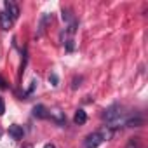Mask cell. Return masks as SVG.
<instances>
[{"label":"cell","mask_w":148,"mask_h":148,"mask_svg":"<svg viewBox=\"0 0 148 148\" xmlns=\"http://www.w3.org/2000/svg\"><path fill=\"white\" fill-rule=\"evenodd\" d=\"M122 106L119 105V103H113L112 106H108L105 112H103V120L106 122V124H110V125H115L119 120H120V117H122Z\"/></svg>","instance_id":"6da1fadb"},{"label":"cell","mask_w":148,"mask_h":148,"mask_svg":"<svg viewBox=\"0 0 148 148\" xmlns=\"http://www.w3.org/2000/svg\"><path fill=\"white\" fill-rule=\"evenodd\" d=\"M103 141H105V139H103L101 132L96 131V132H91V134L84 139V146H86V148H98Z\"/></svg>","instance_id":"7a4b0ae2"},{"label":"cell","mask_w":148,"mask_h":148,"mask_svg":"<svg viewBox=\"0 0 148 148\" xmlns=\"http://www.w3.org/2000/svg\"><path fill=\"white\" fill-rule=\"evenodd\" d=\"M4 7H5V14H7L12 21H16V19L19 18V7H18L14 2H11V0H5V2H4Z\"/></svg>","instance_id":"3957f363"},{"label":"cell","mask_w":148,"mask_h":148,"mask_svg":"<svg viewBox=\"0 0 148 148\" xmlns=\"http://www.w3.org/2000/svg\"><path fill=\"white\" fill-rule=\"evenodd\" d=\"M9 136H11L12 139H23L25 131H23V127H21V125L12 124V125H9Z\"/></svg>","instance_id":"277c9868"},{"label":"cell","mask_w":148,"mask_h":148,"mask_svg":"<svg viewBox=\"0 0 148 148\" xmlns=\"http://www.w3.org/2000/svg\"><path fill=\"white\" fill-rule=\"evenodd\" d=\"M33 117H37V119H49L51 117V113H49V110L44 106V105H37V106H33Z\"/></svg>","instance_id":"5b68a950"},{"label":"cell","mask_w":148,"mask_h":148,"mask_svg":"<svg viewBox=\"0 0 148 148\" xmlns=\"http://www.w3.org/2000/svg\"><path fill=\"white\" fill-rule=\"evenodd\" d=\"M143 124H145V120L139 113H136V115H132L125 120V127H141Z\"/></svg>","instance_id":"8992f818"},{"label":"cell","mask_w":148,"mask_h":148,"mask_svg":"<svg viewBox=\"0 0 148 148\" xmlns=\"http://www.w3.org/2000/svg\"><path fill=\"white\" fill-rule=\"evenodd\" d=\"M12 19L5 14V11H2V12H0V28H2V30H9L11 26H12Z\"/></svg>","instance_id":"52a82bcc"},{"label":"cell","mask_w":148,"mask_h":148,"mask_svg":"<svg viewBox=\"0 0 148 148\" xmlns=\"http://www.w3.org/2000/svg\"><path fill=\"white\" fill-rule=\"evenodd\" d=\"M51 21H52V14H44V16H42V19H40V25H38V32H37V37H40V35L44 33L45 26H47Z\"/></svg>","instance_id":"ba28073f"},{"label":"cell","mask_w":148,"mask_h":148,"mask_svg":"<svg viewBox=\"0 0 148 148\" xmlns=\"http://www.w3.org/2000/svg\"><path fill=\"white\" fill-rule=\"evenodd\" d=\"M73 122H75L77 125H82V124H86V122H87V113H86L84 110H77L75 117H73Z\"/></svg>","instance_id":"9c48e42d"},{"label":"cell","mask_w":148,"mask_h":148,"mask_svg":"<svg viewBox=\"0 0 148 148\" xmlns=\"http://www.w3.org/2000/svg\"><path fill=\"white\" fill-rule=\"evenodd\" d=\"M51 119H52V120H56V122H58L59 125H64V124H66V119H64V115H63V113H61L59 110H56L54 117H51Z\"/></svg>","instance_id":"30bf717a"},{"label":"cell","mask_w":148,"mask_h":148,"mask_svg":"<svg viewBox=\"0 0 148 148\" xmlns=\"http://www.w3.org/2000/svg\"><path fill=\"white\" fill-rule=\"evenodd\" d=\"M61 18H63V21H66V23H71V21H73V16H71L70 9H63V11H61Z\"/></svg>","instance_id":"8fae6325"},{"label":"cell","mask_w":148,"mask_h":148,"mask_svg":"<svg viewBox=\"0 0 148 148\" xmlns=\"http://www.w3.org/2000/svg\"><path fill=\"white\" fill-rule=\"evenodd\" d=\"M77 26H79V21H77V19H73V21L68 25V30H66V32H68L70 35H73V33L77 32Z\"/></svg>","instance_id":"7c38bea8"},{"label":"cell","mask_w":148,"mask_h":148,"mask_svg":"<svg viewBox=\"0 0 148 148\" xmlns=\"http://www.w3.org/2000/svg\"><path fill=\"white\" fill-rule=\"evenodd\" d=\"M125 148H139V138H131Z\"/></svg>","instance_id":"4fadbf2b"},{"label":"cell","mask_w":148,"mask_h":148,"mask_svg":"<svg viewBox=\"0 0 148 148\" xmlns=\"http://www.w3.org/2000/svg\"><path fill=\"white\" fill-rule=\"evenodd\" d=\"M49 82H52V86H58V75H56V73H51V75H49Z\"/></svg>","instance_id":"5bb4252c"},{"label":"cell","mask_w":148,"mask_h":148,"mask_svg":"<svg viewBox=\"0 0 148 148\" xmlns=\"http://www.w3.org/2000/svg\"><path fill=\"white\" fill-rule=\"evenodd\" d=\"M5 113V103H4V98L0 96V117Z\"/></svg>","instance_id":"9a60e30c"},{"label":"cell","mask_w":148,"mask_h":148,"mask_svg":"<svg viewBox=\"0 0 148 148\" xmlns=\"http://www.w3.org/2000/svg\"><path fill=\"white\" fill-rule=\"evenodd\" d=\"M80 82H82V77H79V79L75 77V79H73V86H71V87H73V89H77V87L80 86Z\"/></svg>","instance_id":"2e32d148"},{"label":"cell","mask_w":148,"mask_h":148,"mask_svg":"<svg viewBox=\"0 0 148 148\" xmlns=\"http://www.w3.org/2000/svg\"><path fill=\"white\" fill-rule=\"evenodd\" d=\"M66 51H68V52H70V51H73V40H71V38L66 42Z\"/></svg>","instance_id":"e0dca14e"},{"label":"cell","mask_w":148,"mask_h":148,"mask_svg":"<svg viewBox=\"0 0 148 148\" xmlns=\"http://www.w3.org/2000/svg\"><path fill=\"white\" fill-rule=\"evenodd\" d=\"M7 87H9V86H7V82H5L2 77H0V89H7Z\"/></svg>","instance_id":"ac0fdd59"},{"label":"cell","mask_w":148,"mask_h":148,"mask_svg":"<svg viewBox=\"0 0 148 148\" xmlns=\"http://www.w3.org/2000/svg\"><path fill=\"white\" fill-rule=\"evenodd\" d=\"M44 148H56V146H54V145H51V143H47V145H45Z\"/></svg>","instance_id":"d6986e66"}]
</instances>
